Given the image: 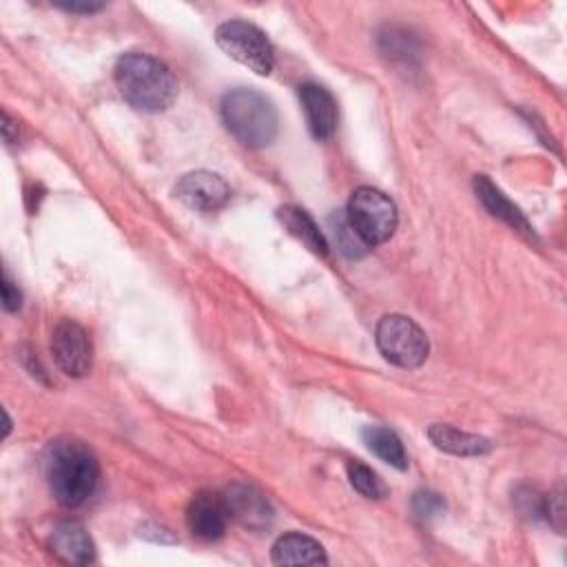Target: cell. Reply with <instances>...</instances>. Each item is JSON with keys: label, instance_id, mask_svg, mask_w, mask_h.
<instances>
[{"label": "cell", "instance_id": "1", "mask_svg": "<svg viewBox=\"0 0 567 567\" xmlns=\"http://www.w3.org/2000/svg\"><path fill=\"white\" fill-rule=\"evenodd\" d=\"M115 87L120 96L137 111H167L178 96L174 71L149 54L131 52L115 63Z\"/></svg>", "mask_w": 567, "mask_h": 567}, {"label": "cell", "instance_id": "2", "mask_svg": "<svg viewBox=\"0 0 567 567\" xmlns=\"http://www.w3.org/2000/svg\"><path fill=\"white\" fill-rule=\"evenodd\" d=\"M49 488L60 505L78 508L98 488L100 466L89 446L76 440H58L45 457Z\"/></svg>", "mask_w": 567, "mask_h": 567}, {"label": "cell", "instance_id": "3", "mask_svg": "<svg viewBox=\"0 0 567 567\" xmlns=\"http://www.w3.org/2000/svg\"><path fill=\"white\" fill-rule=\"evenodd\" d=\"M222 122L244 147L264 149L277 137L279 118L275 104L259 91L237 87L222 98Z\"/></svg>", "mask_w": 567, "mask_h": 567}, {"label": "cell", "instance_id": "4", "mask_svg": "<svg viewBox=\"0 0 567 567\" xmlns=\"http://www.w3.org/2000/svg\"><path fill=\"white\" fill-rule=\"evenodd\" d=\"M346 218L368 248L388 242L399 224L394 202L373 187H359L353 193Z\"/></svg>", "mask_w": 567, "mask_h": 567}, {"label": "cell", "instance_id": "5", "mask_svg": "<svg viewBox=\"0 0 567 567\" xmlns=\"http://www.w3.org/2000/svg\"><path fill=\"white\" fill-rule=\"evenodd\" d=\"M375 337L381 355L399 368H419L429 359V337L416 322L405 315H386L377 324Z\"/></svg>", "mask_w": 567, "mask_h": 567}, {"label": "cell", "instance_id": "6", "mask_svg": "<svg viewBox=\"0 0 567 567\" xmlns=\"http://www.w3.org/2000/svg\"><path fill=\"white\" fill-rule=\"evenodd\" d=\"M215 41L224 54L257 76H268L275 69V49L266 34L244 21H229L218 27Z\"/></svg>", "mask_w": 567, "mask_h": 567}, {"label": "cell", "instance_id": "7", "mask_svg": "<svg viewBox=\"0 0 567 567\" xmlns=\"http://www.w3.org/2000/svg\"><path fill=\"white\" fill-rule=\"evenodd\" d=\"M52 353L58 368L69 377H85L91 370L93 348L87 331L74 320H63L52 335Z\"/></svg>", "mask_w": 567, "mask_h": 567}, {"label": "cell", "instance_id": "8", "mask_svg": "<svg viewBox=\"0 0 567 567\" xmlns=\"http://www.w3.org/2000/svg\"><path fill=\"white\" fill-rule=\"evenodd\" d=\"M176 196L182 204H187L193 211L213 213L229 202L231 189L218 174L196 171L178 182Z\"/></svg>", "mask_w": 567, "mask_h": 567}, {"label": "cell", "instance_id": "9", "mask_svg": "<svg viewBox=\"0 0 567 567\" xmlns=\"http://www.w3.org/2000/svg\"><path fill=\"white\" fill-rule=\"evenodd\" d=\"M231 521L226 499L213 492H200L187 508V525L191 534L202 541H218L224 536Z\"/></svg>", "mask_w": 567, "mask_h": 567}, {"label": "cell", "instance_id": "10", "mask_svg": "<svg viewBox=\"0 0 567 567\" xmlns=\"http://www.w3.org/2000/svg\"><path fill=\"white\" fill-rule=\"evenodd\" d=\"M300 100L307 113L309 129L315 140L324 142L331 140L337 131V102L329 89L322 85H302L300 87Z\"/></svg>", "mask_w": 567, "mask_h": 567}, {"label": "cell", "instance_id": "11", "mask_svg": "<svg viewBox=\"0 0 567 567\" xmlns=\"http://www.w3.org/2000/svg\"><path fill=\"white\" fill-rule=\"evenodd\" d=\"M49 547L67 565H87L96 556L93 541L80 523H60L49 536Z\"/></svg>", "mask_w": 567, "mask_h": 567}, {"label": "cell", "instance_id": "12", "mask_svg": "<svg viewBox=\"0 0 567 567\" xmlns=\"http://www.w3.org/2000/svg\"><path fill=\"white\" fill-rule=\"evenodd\" d=\"M226 505L231 512V519H237L242 525L248 527H264L273 519V510L266 501V497L244 483H235L226 492Z\"/></svg>", "mask_w": 567, "mask_h": 567}, {"label": "cell", "instance_id": "13", "mask_svg": "<svg viewBox=\"0 0 567 567\" xmlns=\"http://www.w3.org/2000/svg\"><path fill=\"white\" fill-rule=\"evenodd\" d=\"M273 563L277 565H326L329 556L320 541L291 532L284 534L273 545Z\"/></svg>", "mask_w": 567, "mask_h": 567}, {"label": "cell", "instance_id": "14", "mask_svg": "<svg viewBox=\"0 0 567 567\" xmlns=\"http://www.w3.org/2000/svg\"><path fill=\"white\" fill-rule=\"evenodd\" d=\"M475 191L477 198L481 200V204L501 222H505L508 226H512L514 231L523 233L525 237H534V229L530 226V222L525 220V215L501 193V189H497L486 176H477L475 178Z\"/></svg>", "mask_w": 567, "mask_h": 567}, {"label": "cell", "instance_id": "15", "mask_svg": "<svg viewBox=\"0 0 567 567\" xmlns=\"http://www.w3.org/2000/svg\"><path fill=\"white\" fill-rule=\"evenodd\" d=\"M429 437L440 451L457 455V457H479V455L490 453V448H492V444L486 437L457 431V429H453V425H446V423L431 425Z\"/></svg>", "mask_w": 567, "mask_h": 567}, {"label": "cell", "instance_id": "16", "mask_svg": "<svg viewBox=\"0 0 567 567\" xmlns=\"http://www.w3.org/2000/svg\"><path fill=\"white\" fill-rule=\"evenodd\" d=\"M277 218L284 224V229H287L293 237H298L309 251H313L322 257L329 255V242H326L324 233L318 229V224L304 209L284 207V209H279Z\"/></svg>", "mask_w": 567, "mask_h": 567}, {"label": "cell", "instance_id": "17", "mask_svg": "<svg viewBox=\"0 0 567 567\" xmlns=\"http://www.w3.org/2000/svg\"><path fill=\"white\" fill-rule=\"evenodd\" d=\"M362 437H364V444L368 446V451L375 453L381 462L390 464L397 470L408 468V455L403 451V444L392 431L381 429V425H368V429H364Z\"/></svg>", "mask_w": 567, "mask_h": 567}, {"label": "cell", "instance_id": "18", "mask_svg": "<svg viewBox=\"0 0 567 567\" xmlns=\"http://www.w3.org/2000/svg\"><path fill=\"white\" fill-rule=\"evenodd\" d=\"M348 479H351L353 488L359 494H364L366 499H383L388 492L383 481L377 477V472H373L368 466H364L359 462L348 464Z\"/></svg>", "mask_w": 567, "mask_h": 567}, {"label": "cell", "instance_id": "19", "mask_svg": "<svg viewBox=\"0 0 567 567\" xmlns=\"http://www.w3.org/2000/svg\"><path fill=\"white\" fill-rule=\"evenodd\" d=\"M331 224H333V231H335V237H337L340 251H342L344 255H348V257H362V255H366L368 246H366V244H364V240L355 233V229L351 226V222H348L346 213H342V215L333 218V220H331Z\"/></svg>", "mask_w": 567, "mask_h": 567}, {"label": "cell", "instance_id": "20", "mask_svg": "<svg viewBox=\"0 0 567 567\" xmlns=\"http://www.w3.org/2000/svg\"><path fill=\"white\" fill-rule=\"evenodd\" d=\"M412 510H414V514H416L419 519L431 521V519L444 514L446 503H444V499H442L440 494L423 490V492H416V494H414V499H412Z\"/></svg>", "mask_w": 567, "mask_h": 567}, {"label": "cell", "instance_id": "21", "mask_svg": "<svg viewBox=\"0 0 567 567\" xmlns=\"http://www.w3.org/2000/svg\"><path fill=\"white\" fill-rule=\"evenodd\" d=\"M541 516H545L558 532H563V527H565V497H563V490H556V492H552L543 499Z\"/></svg>", "mask_w": 567, "mask_h": 567}, {"label": "cell", "instance_id": "22", "mask_svg": "<svg viewBox=\"0 0 567 567\" xmlns=\"http://www.w3.org/2000/svg\"><path fill=\"white\" fill-rule=\"evenodd\" d=\"M23 304V296L19 291V287H14V281L10 279V275L5 273V279H3V307L8 313H14L19 311Z\"/></svg>", "mask_w": 567, "mask_h": 567}, {"label": "cell", "instance_id": "23", "mask_svg": "<svg viewBox=\"0 0 567 567\" xmlns=\"http://www.w3.org/2000/svg\"><path fill=\"white\" fill-rule=\"evenodd\" d=\"M63 10H67V12H74V14H93V12H100L104 5H93V3H82V5H78V3H67V5H60Z\"/></svg>", "mask_w": 567, "mask_h": 567}]
</instances>
